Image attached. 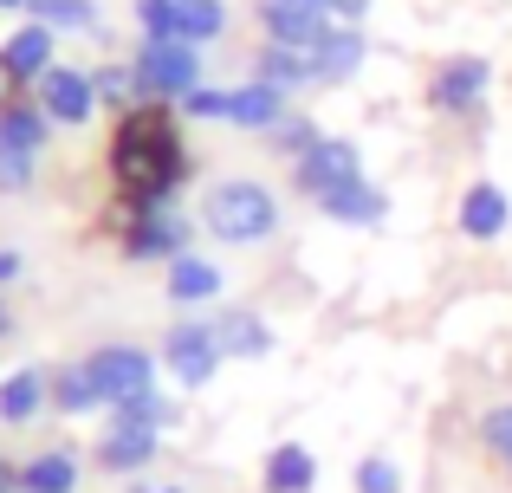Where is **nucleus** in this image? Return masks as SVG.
I'll return each mask as SVG.
<instances>
[{
    "instance_id": "obj_1",
    "label": "nucleus",
    "mask_w": 512,
    "mask_h": 493,
    "mask_svg": "<svg viewBox=\"0 0 512 493\" xmlns=\"http://www.w3.org/2000/svg\"><path fill=\"white\" fill-rule=\"evenodd\" d=\"M104 163H111L117 195H130L137 208H175L188 169H195L182 124H175V104H130V111H117Z\"/></svg>"
},
{
    "instance_id": "obj_2",
    "label": "nucleus",
    "mask_w": 512,
    "mask_h": 493,
    "mask_svg": "<svg viewBox=\"0 0 512 493\" xmlns=\"http://www.w3.org/2000/svg\"><path fill=\"white\" fill-rule=\"evenodd\" d=\"M201 228L221 247H260L279 234V195L260 176H227L201 195Z\"/></svg>"
},
{
    "instance_id": "obj_3",
    "label": "nucleus",
    "mask_w": 512,
    "mask_h": 493,
    "mask_svg": "<svg viewBox=\"0 0 512 493\" xmlns=\"http://www.w3.org/2000/svg\"><path fill=\"white\" fill-rule=\"evenodd\" d=\"M130 72H137V98L143 104H182L188 91L201 85V46L188 39H137L130 52Z\"/></svg>"
},
{
    "instance_id": "obj_4",
    "label": "nucleus",
    "mask_w": 512,
    "mask_h": 493,
    "mask_svg": "<svg viewBox=\"0 0 512 493\" xmlns=\"http://www.w3.org/2000/svg\"><path fill=\"white\" fill-rule=\"evenodd\" d=\"M163 364L182 390H208L221 377V344H214V318H175L169 338H163Z\"/></svg>"
},
{
    "instance_id": "obj_5",
    "label": "nucleus",
    "mask_w": 512,
    "mask_h": 493,
    "mask_svg": "<svg viewBox=\"0 0 512 493\" xmlns=\"http://www.w3.org/2000/svg\"><path fill=\"white\" fill-rule=\"evenodd\" d=\"M85 370H91V383H98L104 409H117V403H130V396L156 390V357L143 351V344H98V351L85 357Z\"/></svg>"
},
{
    "instance_id": "obj_6",
    "label": "nucleus",
    "mask_w": 512,
    "mask_h": 493,
    "mask_svg": "<svg viewBox=\"0 0 512 493\" xmlns=\"http://www.w3.org/2000/svg\"><path fill=\"white\" fill-rule=\"evenodd\" d=\"M188 234H195V221H182L175 208H137V215L117 228V247H124V260L150 266V260H175V253H188Z\"/></svg>"
},
{
    "instance_id": "obj_7",
    "label": "nucleus",
    "mask_w": 512,
    "mask_h": 493,
    "mask_svg": "<svg viewBox=\"0 0 512 493\" xmlns=\"http://www.w3.org/2000/svg\"><path fill=\"white\" fill-rule=\"evenodd\" d=\"M487 85H493V59H480V52H454V59H441L435 78H428V104H435L441 117H467V111H480Z\"/></svg>"
},
{
    "instance_id": "obj_8",
    "label": "nucleus",
    "mask_w": 512,
    "mask_h": 493,
    "mask_svg": "<svg viewBox=\"0 0 512 493\" xmlns=\"http://www.w3.org/2000/svg\"><path fill=\"white\" fill-rule=\"evenodd\" d=\"M253 20H260V33L273 39V46H305V52H318V39L338 26L325 0H260Z\"/></svg>"
},
{
    "instance_id": "obj_9",
    "label": "nucleus",
    "mask_w": 512,
    "mask_h": 493,
    "mask_svg": "<svg viewBox=\"0 0 512 493\" xmlns=\"http://www.w3.org/2000/svg\"><path fill=\"white\" fill-rule=\"evenodd\" d=\"M33 91H39V111L59 130H85L91 117H98V85H91V72H78V65H52Z\"/></svg>"
},
{
    "instance_id": "obj_10",
    "label": "nucleus",
    "mask_w": 512,
    "mask_h": 493,
    "mask_svg": "<svg viewBox=\"0 0 512 493\" xmlns=\"http://www.w3.org/2000/svg\"><path fill=\"white\" fill-rule=\"evenodd\" d=\"M363 176V150L350 137H318L312 150L299 156V163H292V182H299V195H331L338 189V182H357Z\"/></svg>"
},
{
    "instance_id": "obj_11",
    "label": "nucleus",
    "mask_w": 512,
    "mask_h": 493,
    "mask_svg": "<svg viewBox=\"0 0 512 493\" xmlns=\"http://www.w3.org/2000/svg\"><path fill=\"white\" fill-rule=\"evenodd\" d=\"M454 228H461L467 241H500L512 228V195L500 182H467L461 202H454Z\"/></svg>"
},
{
    "instance_id": "obj_12",
    "label": "nucleus",
    "mask_w": 512,
    "mask_h": 493,
    "mask_svg": "<svg viewBox=\"0 0 512 493\" xmlns=\"http://www.w3.org/2000/svg\"><path fill=\"white\" fill-rule=\"evenodd\" d=\"M214 318V344H221V357H240V364H260V357H273V325H266L260 312H247V305H221Z\"/></svg>"
},
{
    "instance_id": "obj_13",
    "label": "nucleus",
    "mask_w": 512,
    "mask_h": 493,
    "mask_svg": "<svg viewBox=\"0 0 512 493\" xmlns=\"http://www.w3.org/2000/svg\"><path fill=\"white\" fill-rule=\"evenodd\" d=\"M156 455H163V435L156 429L104 422V435H98V468L104 474H143V468H156Z\"/></svg>"
},
{
    "instance_id": "obj_14",
    "label": "nucleus",
    "mask_w": 512,
    "mask_h": 493,
    "mask_svg": "<svg viewBox=\"0 0 512 493\" xmlns=\"http://www.w3.org/2000/svg\"><path fill=\"white\" fill-rule=\"evenodd\" d=\"M318 215L338 221V228H376V221L389 215V195L376 189L370 176H357V182H338L331 195H318Z\"/></svg>"
},
{
    "instance_id": "obj_15",
    "label": "nucleus",
    "mask_w": 512,
    "mask_h": 493,
    "mask_svg": "<svg viewBox=\"0 0 512 493\" xmlns=\"http://www.w3.org/2000/svg\"><path fill=\"white\" fill-rule=\"evenodd\" d=\"M221 286H227V273L208 260V253H195V247L175 253L169 273H163V292H169L175 305H214V299H221Z\"/></svg>"
},
{
    "instance_id": "obj_16",
    "label": "nucleus",
    "mask_w": 512,
    "mask_h": 493,
    "mask_svg": "<svg viewBox=\"0 0 512 493\" xmlns=\"http://www.w3.org/2000/svg\"><path fill=\"white\" fill-rule=\"evenodd\" d=\"M52 39H59L52 26L26 20L20 33H13L7 46H0V65H7V78H13V85H39V78H46L52 65H59V59H52Z\"/></svg>"
},
{
    "instance_id": "obj_17",
    "label": "nucleus",
    "mask_w": 512,
    "mask_h": 493,
    "mask_svg": "<svg viewBox=\"0 0 512 493\" xmlns=\"http://www.w3.org/2000/svg\"><path fill=\"white\" fill-rule=\"evenodd\" d=\"M253 78H260V85H273V91H305V85H318V59L305 46H273V39H266L260 52H253Z\"/></svg>"
},
{
    "instance_id": "obj_18",
    "label": "nucleus",
    "mask_w": 512,
    "mask_h": 493,
    "mask_svg": "<svg viewBox=\"0 0 512 493\" xmlns=\"http://www.w3.org/2000/svg\"><path fill=\"white\" fill-rule=\"evenodd\" d=\"M279 117H286V91L260 85V78H247V85L227 91V124H234V130H253V137H266Z\"/></svg>"
},
{
    "instance_id": "obj_19",
    "label": "nucleus",
    "mask_w": 512,
    "mask_h": 493,
    "mask_svg": "<svg viewBox=\"0 0 512 493\" xmlns=\"http://www.w3.org/2000/svg\"><path fill=\"white\" fill-rule=\"evenodd\" d=\"M318 85H344V78L363 72V59H370V39H363V26H331L325 39H318Z\"/></svg>"
},
{
    "instance_id": "obj_20",
    "label": "nucleus",
    "mask_w": 512,
    "mask_h": 493,
    "mask_svg": "<svg viewBox=\"0 0 512 493\" xmlns=\"http://www.w3.org/2000/svg\"><path fill=\"white\" fill-rule=\"evenodd\" d=\"M46 403H52V377L46 370L26 364V370H13V377H0V422H7V429H26Z\"/></svg>"
},
{
    "instance_id": "obj_21",
    "label": "nucleus",
    "mask_w": 512,
    "mask_h": 493,
    "mask_svg": "<svg viewBox=\"0 0 512 493\" xmlns=\"http://www.w3.org/2000/svg\"><path fill=\"white\" fill-rule=\"evenodd\" d=\"M260 487L266 493H312L318 487V455L305 442H279L260 468Z\"/></svg>"
},
{
    "instance_id": "obj_22",
    "label": "nucleus",
    "mask_w": 512,
    "mask_h": 493,
    "mask_svg": "<svg viewBox=\"0 0 512 493\" xmlns=\"http://www.w3.org/2000/svg\"><path fill=\"white\" fill-rule=\"evenodd\" d=\"M20 493H78V455L72 448H46V455L20 461Z\"/></svg>"
},
{
    "instance_id": "obj_23",
    "label": "nucleus",
    "mask_w": 512,
    "mask_h": 493,
    "mask_svg": "<svg viewBox=\"0 0 512 493\" xmlns=\"http://www.w3.org/2000/svg\"><path fill=\"white\" fill-rule=\"evenodd\" d=\"M39 26L52 33H85V39H104V20H98V0H26Z\"/></svg>"
},
{
    "instance_id": "obj_24",
    "label": "nucleus",
    "mask_w": 512,
    "mask_h": 493,
    "mask_svg": "<svg viewBox=\"0 0 512 493\" xmlns=\"http://www.w3.org/2000/svg\"><path fill=\"white\" fill-rule=\"evenodd\" d=\"M46 137H52V117L39 111V104H20V98L0 104V143H13V150L39 156V150H46Z\"/></svg>"
},
{
    "instance_id": "obj_25",
    "label": "nucleus",
    "mask_w": 512,
    "mask_h": 493,
    "mask_svg": "<svg viewBox=\"0 0 512 493\" xmlns=\"http://www.w3.org/2000/svg\"><path fill=\"white\" fill-rule=\"evenodd\" d=\"M227 20H234L227 0H175V33H182L188 46H214V39L227 33Z\"/></svg>"
},
{
    "instance_id": "obj_26",
    "label": "nucleus",
    "mask_w": 512,
    "mask_h": 493,
    "mask_svg": "<svg viewBox=\"0 0 512 493\" xmlns=\"http://www.w3.org/2000/svg\"><path fill=\"white\" fill-rule=\"evenodd\" d=\"M52 409H59V416H91V409H104V396H98V383H91L85 364L52 370Z\"/></svg>"
},
{
    "instance_id": "obj_27",
    "label": "nucleus",
    "mask_w": 512,
    "mask_h": 493,
    "mask_svg": "<svg viewBox=\"0 0 512 493\" xmlns=\"http://www.w3.org/2000/svg\"><path fill=\"white\" fill-rule=\"evenodd\" d=\"M111 422H130V429H156V435H163V429L182 422V409H175L163 390H143V396H130V403H117Z\"/></svg>"
},
{
    "instance_id": "obj_28",
    "label": "nucleus",
    "mask_w": 512,
    "mask_h": 493,
    "mask_svg": "<svg viewBox=\"0 0 512 493\" xmlns=\"http://www.w3.org/2000/svg\"><path fill=\"white\" fill-rule=\"evenodd\" d=\"M318 137H325V130H318L312 117H299V111H286V117H279L273 130H266V143H273V156H286V163H299V156L312 150Z\"/></svg>"
},
{
    "instance_id": "obj_29",
    "label": "nucleus",
    "mask_w": 512,
    "mask_h": 493,
    "mask_svg": "<svg viewBox=\"0 0 512 493\" xmlns=\"http://www.w3.org/2000/svg\"><path fill=\"white\" fill-rule=\"evenodd\" d=\"M91 85H98V104H104V111H130V104H143L130 59H124V65H98V72H91Z\"/></svg>"
},
{
    "instance_id": "obj_30",
    "label": "nucleus",
    "mask_w": 512,
    "mask_h": 493,
    "mask_svg": "<svg viewBox=\"0 0 512 493\" xmlns=\"http://www.w3.org/2000/svg\"><path fill=\"white\" fill-rule=\"evenodd\" d=\"M350 487L357 493H402V468L389 455H363L357 468H350Z\"/></svg>"
},
{
    "instance_id": "obj_31",
    "label": "nucleus",
    "mask_w": 512,
    "mask_h": 493,
    "mask_svg": "<svg viewBox=\"0 0 512 493\" xmlns=\"http://www.w3.org/2000/svg\"><path fill=\"white\" fill-rule=\"evenodd\" d=\"M39 182V156L13 150V143H0V195H26Z\"/></svg>"
},
{
    "instance_id": "obj_32",
    "label": "nucleus",
    "mask_w": 512,
    "mask_h": 493,
    "mask_svg": "<svg viewBox=\"0 0 512 493\" xmlns=\"http://www.w3.org/2000/svg\"><path fill=\"white\" fill-rule=\"evenodd\" d=\"M480 442H487L493 461H506V468H512V403H493L487 416H480Z\"/></svg>"
},
{
    "instance_id": "obj_33",
    "label": "nucleus",
    "mask_w": 512,
    "mask_h": 493,
    "mask_svg": "<svg viewBox=\"0 0 512 493\" xmlns=\"http://www.w3.org/2000/svg\"><path fill=\"white\" fill-rule=\"evenodd\" d=\"M130 13H137L143 39H182V33H175V0H137Z\"/></svg>"
},
{
    "instance_id": "obj_34",
    "label": "nucleus",
    "mask_w": 512,
    "mask_h": 493,
    "mask_svg": "<svg viewBox=\"0 0 512 493\" xmlns=\"http://www.w3.org/2000/svg\"><path fill=\"white\" fill-rule=\"evenodd\" d=\"M325 7H331L338 26H363V20H370V0H325Z\"/></svg>"
},
{
    "instance_id": "obj_35",
    "label": "nucleus",
    "mask_w": 512,
    "mask_h": 493,
    "mask_svg": "<svg viewBox=\"0 0 512 493\" xmlns=\"http://www.w3.org/2000/svg\"><path fill=\"white\" fill-rule=\"evenodd\" d=\"M20 273H26V253L20 247H0V286H13Z\"/></svg>"
},
{
    "instance_id": "obj_36",
    "label": "nucleus",
    "mask_w": 512,
    "mask_h": 493,
    "mask_svg": "<svg viewBox=\"0 0 512 493\" xmlns=\"http://www.w3.org/2000/svg\"><path fill=\"white\" fill-rule=\"evenodd\" d=\"M130 493H182V487H169V481H137Z\"/></svg>"
},
{
    "instance_id": "obj_37",
    "label": "nucleus",
    "mask_w": 512,
    "mask_h": 493,
    "mask_svg": "<svg viewBox=\"0 0 512 493\" xmlns=\"http://www.w3.org/2000/svg\"><path fill=\"white\" fill-rule=\"evenodd\" d=\"M7 331H13V312H7V299H0V338H7Z\"/></svg>"
},
{
    "instance_id": "obj_38",
    "label": "nucleus",
    "mask_w": 512,
    "mask_h": 493,
    "mask_svg": "<svg viewBox=\"0 0 512 493\" xmlns=\"http://www.w3.org/2000/svg\"><path fill=\"white\" fill-rule=\"evenodd\" d=\"M7 85H13V78H7V65H0V104H7Z\"/></svg>"
},
{
    "instance_id": "obj_39",
    "label": "nucleus",
    "mask_w": 512,
    "mask_h": 493,
    "mask_svg": "<svg viewBox=\"0 0 512 493\" xmlns=\"http://www.w3.org/2000/svg\"><path fill=\"white\" fill-rule=\"evenodd\" d=\"M26 7V0H0V13H20Z\"/></svg>"
}]
</instances>
